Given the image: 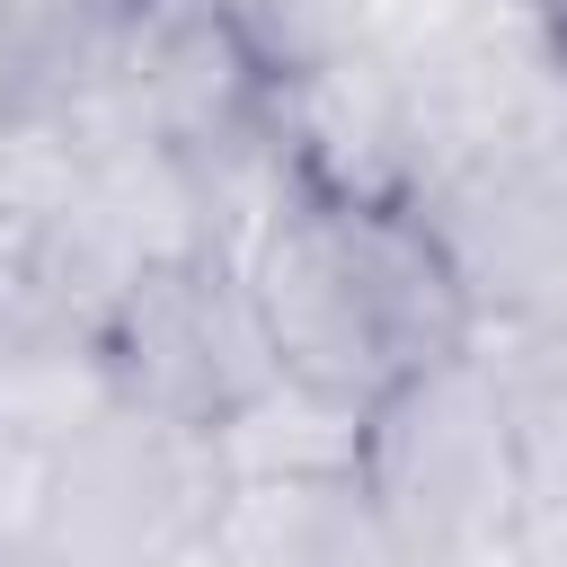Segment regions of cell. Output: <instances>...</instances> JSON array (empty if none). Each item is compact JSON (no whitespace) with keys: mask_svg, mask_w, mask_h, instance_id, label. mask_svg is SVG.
<instances>
[{"mask_svg":"<svg viewBox=\"0 0 567 567\" xmlns=\"http://www.w3.org/2000/svg\"><path fill=\"white\" fill-rule=\"evenodd\" d=\"M230 505V461L213 425L115 399L89 434L53 452L35 567H168Z\"/></svg>","mask_w":567,"mask_h":567,"instance_id":"cell-3","label":"cell"},{"mask_svg":"<svg viewBox=\"0 0 567 567\" xmlns=\"http://www.w3.org/2000/svg\"><path fill=\"white\" fill-rule=\"evenodd\" d=\"M354 478L381 505V523L408 540L416 567H452L461 549H487L523 523V505H532L523 443H514V408H505L496 372L478 363V346L399 372L363 408Z\"/></svg>","mask_w":567,"mask_h":567,"instance_id":"cell-2","label":"cell"},{"mask_svg":"<svg viewBox=\"0 0 567 567\" xmlns=\"http://www.w3.org/2000/svg\"><path fill=\"white\" fill-rule=\"evenodd\" d=\"M470 346L496 372V390L514 408V434H567V310L523 319V328H478Z\"/></svg>","mask_w":567,"mask_h":567,"instance_id":"cell-10","label":"cell"},{"mask_svg":"<svg viewBox=\"0 0 567 567\" xmlns=\"http://www.w3.org/2000/svg\"><path fill=\"white\" fill-rule=\"evenodd\" d=\"M106 363H115L124 399H142L159 416H186V425H221L266 381H284L275 337L257 319V292L230 257L151 266L124 292V310L106 319Z\"/></svg>","mask_w":567,"mask_h":567,"instance_id":"cell-5","label":"cell"},{"mask_svg":"<svg viewBox=\"0 0 567 567\" xmlns=\"http://www.w3.org/2000/svg\"><path fill=\"white\" fill-rule=\"evenodd\" d=\"M213 540L239 567H416L354 470L328 478H230Z\"/></svg>","mask_w":567,"mask_h":567,"instance_id":"cell-7","label":"cell"},{"mask_svg":"<svg viewBox=\"0 0 567 567\" xmlns=\"http://www.w3.org/2000/svg\"><path fill=\"white\" fill-rule=\"evenodd\" d=\"M390 62H399V115H408V195H425L452 168L532 142L567 71V44L523 0H470Z\"/></svg>","mask_w":567,"mask_h":567,"instance_id":"cell-4","label":"cell"},{"mask_svg":"<svg viewBox=\"0 0 567 567\" xmlns=\"http://www.w3.org/2000/svg\"><path fill=\"white\" fill-rule=\"evenodd\" d=\"M168 567H239V558H230V549H221V540H213V532H204V540H195V549H177V558H168Z\"/></svg>","mask_w":567,"mask_h":567,"instance_id":"cell-12","label":"cell"},{"mask_svg":"<svg viewBox=\"0 0 567 567\" xmlns=\"http://www.w3.org/2000/svg\"><path fill=\"white\" fill-rule=\"evenodd\" d=\"M213 434H221L230 478H328V470L363 461V408H346L310 381H266Z\"/></svg>","mask_w":567,"mask_h":567,"instance_id":"cell-8","label":"cell"},{"mask_svg":"<svg viewBox=\"0 0 567 567\" xmlns=\"http://www.w3.org/2000/svg\"><path fill=\"white\" fill-rule=\"evenodd\" d=\"M408 204L470 301V337L567 310V168L540 142L487 151Z\"/></svg>","mask_w":567,"mask_h":567,"instance_id":"cell-6","label":"cell"},{"mask_svg":"<svg viewBox=\"0 0 567 567\" xmlns=\"http://www.w3.org/2000/svg\"><path fill=\"white\" fill-rule=\"evenodd\" d=\"M558 44H567V18H558Z\"/></svg>","mask_w":567,"mask_h":567,"instance_id":"cell-13","label":"cell"},{"mask_svg":"<svg viewBox=\"0 0 567 567\" xmlns=\"http://www.w3.org/2000/svg\"><path fill=\"white\" fill-rule=\"evenodd\" d=\"M239 275L284 381H310L346 408H372L399 372L470 346V301L416 204H354L310 186Z\"/></svg>","mask_w":567,"mask_h":567,"instance_id":"cell-1","label":"cell"},{"mask_svg":"<svg viewBox=\"0 0 567 567\" xmlns=\"http://www.w3.org/2000/svg\"><path fill=\"white\" fill-rule=\"evenodd\" d=\"M44 478H53V452L0 425V558H27V549H35V523H44Z\"/></svg>","mask_w":567,"mask_h":567,"instance_id":"cell-11","label":"cell"},{"mask_svg":"<svg viewBox=\"0 0 567 567\" xmlns=\"http://www.w3.org/2000/svg\"><path fill=\"white\" fill-rule=\"evenodd\" d=\"M115 363H106V337L89 328H44L27 346H0V425L62 452L71 434H89L106 408H115Z\"/></svg>","mask_w":567,"mask_h":567,"instance_id":"cell-9","label":"cell"}]
</instances>
